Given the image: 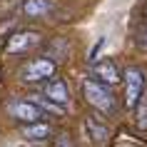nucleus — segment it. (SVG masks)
I'll return each instance as SVG.
<instances>
[{
    "instance_id": "f257e3e1",
    "label": "nucleus",
    "mask_w": 147,
    "mask_h": 147,
    "mask_svg": "<svg viewBox=\"0 0 147 147\" xmlns=\"http://www.w3.org/2000/svg\"><path fill=\"white\" fill-rule=\"evenodd\" d=\"M82 97L90 107H95L97 112L102 115H110V112H115L117 102H115V95L110 92L107 85H102L97 80H85L82 82Z\"/></svg>"
},
{
    "instance_id": "f03ea898",
    "label": "nucleus",
    "mask_w": 147,
    "mask_h": 147,
    "mask_svg": "<svg viewBox=\"0 0 147 147\" xmlns=\"http://www.w3.org/2000/svg\"><path fill=\"white\" fill-rule=\"evenodd\" d=\"M122 85H125V97H122L125 107L135 112L140 97H142V92H145V87H147L145 72H142L140 67H127V70H125V75H122Z\"/></svg>"
},
{
    "instance_id": "7ed1b4c3",
    "label": "nucleus",
    "mask_w": 147,
    "mask_h": 147,
    "mask_svg": "<svg viewBox=\"0 0 147 147\" xmlns=\"http://www.w3.org/2000/svg\"><path fill=\"white\" fill-rule=\"evenodd\" d=\"M55 70H57L55 60H50V57H32L28 65H23L20 80L23 82H45L47 78L55 75Z\"/></svg>"
},
{
    "instance_id": "20e7f679",
    "label": "nucleus",
    "mask_w": 147,
    "mask_h": 147,
    "mask_svg": "<svg viewBox=\"0 0 147 147\" xmlns=\"http://www.w3.org/2000/svg\"><path fill=\"white\" fill-rule=\"evenodd\" d=\"M42 42V35L35 30H20L15 35H10L8 38V45H5V53L8 55H23L32 47H38Z\"/></svg>"
},
{
    "instance_id": "39448f33",
    "label": "nucleus",
    "mask_w": 147,
    "mask_h": 147,
    "mask_svg": "<svg viewBox=\"0 0 147 147\" xmlns=\"http://www.w3.org/2000/svg\"><path fill=\"white\" fill-rule=\"evenodd\" d=\"M92 80L102 82V85H117V82H122V72L117 70L115 60H110V57H102V60H95L92 62Z\"/></svg>"
},
{
    "instance_id": "423d86ee",
    "label": "nucleus",
    "mask_w": 147,
    "mask_h": 147,
    "mask_svg": "<svg viewBox=\"0 0 147 147\" xmlns=\"http://www.w3.org/2000/svg\"><path fill=\"white\" fill-rule=\"evenodd\" d=\"M10 115L15 117L18 122H23V125H32V122H42V110L35 105V102L30 100H15V102H10Z\"/></svg>"
},
{
    "instance_id": "0eeeda50",
    "label": "nucleus",
    "mask_w": 147,
    "mask_h": 147,
    "mask_svg": "<svg viewBox=\"0 0 147 147\" xmlns=\"http://www.w3.org/2000/svg\"><path fill=\"white\" fill-rule=\"evenodd\" d=\"M42 97H47L50 102H55V105L65 107V105L70 102V90H67V85H65L60 78H53V80H47V82H45Z\"/></svg>"
},
{
    "instance_id": "6e6552de",
    "label": "nucleus",
    "mask_w": 147,
    "mask_h": 147,
    "mask_svg": "<svg viewBox=\"0 0 147 147\" xmlns=\"http://www.w3.org/2000/svg\"><path fill=\"white\" fill-rule=\"evenodd\" d=\"M20 135L25 140H30V142H42L53 135V127L47 122H32V125H23L20 127Z\"/></svg>"
},
{
    "instance_id": "1a4fd4ad",
    "label": "nucleus",
    "mask_w": 147,
    "mask_h": 147,
    "mask_svg": "<svg viewBox=\"0 0 147 147\" xmlns=\"http://www.w3.org/2000/svg\"><path fill=\"white\" fill-rule=\"evenodd\" d=\"M85 130L90 132V137H92L97 145H105L110 140V127H107V122H102L100 117H87L85 120Z\"/></svg>"
},
{
    "instance_id": "9d476101",
    "label": "nucleus",
    "mask_w": 147,
    "mask_h": 147,
    "mask_svg": "<svg viewBox=\"0 0 147 147\" xmlns=\"http://www.w3.org/2000/svg\"><path fill=\"white\" fill-rule=\"evenodd\" d=\"M23 13L25 18H45L53 13L50 0H23Z\"/></svg>"
},
{
    "instance_id": "9b49d317",
    "label": "nucleus",
    "mask_w": 147,
    "mask_h": 147,
    "mask_svg": "<svg viewBox=\"0 0 147 147\" xmlns=\"http://www.w3.org/2000/svg\"><path fill=\"white\" fill-rule=\"evenodd\" d=\"M135 122H137V130H142V132L147 130V87L142 92V97H140L137 107H135Z\"/></svg>"
},
{
    "instance_id": "f8f14e48",
    "label": "nucleus",
    "mask_w": 147,
    "mask_h": 147,
    "mask_svg": "<svg viewBox=\"0 0 147 147\" xmlns=\"http://www.w3.org/2000/svg\"><path fill=\"white\" fill-rule=\"evenodd\" d=\"M30 102H35L42 112H53V115H62V112H65V107H60V105L50 102L47 97H42V95H30Z\"/></svg>"
},
{
    "instance_id": "ddd939ff",
    "label": "nucleus",
    "mask_w": 147,
    "mask_h": 147,
    "mask_svg": "<svg viewBox=\"0 0 147 147\" xmlns=\"http://www.w3.org/2000/svg\"><path fill=\"white\" fill-rule=\"evenodd\" d=\"M135 45L140 47V50H147V23H142L135 30Z\"/></svg>"
},
{
    "instance_id": "4468645a",
    "label": "nucleus",
    "mask_w": 147,
    "mask_h": 147,
    "mask_svg": "<svg viewBox=\"0 0 147 147\" xmlns=\"http://www.w3.org/2000/svg\"><path fill=\"white\" fill-rule=\"evenodd\" d=\"M55 147H75V142H72L67 135H57V137H55Z\"/></svg>"
},
{
    "instance_id": "2eb2a0df",
    "label": "nucleus",
    "mask_w": 147,
    "mask_h": 147,
    "mask_svg": "<svg viewBox=\"0 0 147 147\" xmlns=\"http://www.w3.org/2000/svg\"><path fill=\"white\" fill-rule=\"evenodd\" d=\"M105 45V38H100L97 42H95V47H92V53H90V62H95L97 60V53H100V47Z\"/></svg>"
},
{
    "instance_id": "dca6fc26",
    "label": "nucleus",
    "mask_w": 147,
    "mask_h": 147,
    "mask_svg": "<svg viewBox=\"0 0 147 147\" xmlns=\"http://www.w3.org/2000/svg\"><path fill=\"white\" fill-rule=\"evenodd\" d=\"M142 15H145V23H147V3H145V8H142Z\"/></svg>"
}]
</instances>
